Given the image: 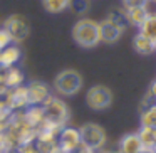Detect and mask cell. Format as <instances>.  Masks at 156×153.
I'll list each match as a JSON object with an SVG mask.
<instances>
[{
  "mask_svg": "<svg viewBox=\"0 0 156 153\" xmlns=\"http://www.w3.org/2000/svg\"><path fill=\"white\" fill-rule=\"evenodd\" d=\"M124 2V9L129 7H143V5L148 4V0H122Z\"/></svg>",
  "mask_w": 156,
  "mask_h": 153,
  "instance_id": "21",
  "label": "cell"
},
{
  "mask_svg": "<svg viewBox=\"0 0 156 153\" xmlns=\"http://www.w3.org/2000/svg\"><path fill=\"white\" fill-rule=\"evenodd\" d=\"M151 151H153V153H156V145H154V148H153V150H151Z\"/></svg>",
  "mask_w": 156,
  "mask_h": 153,
  "instance_id": "24",
  "label": "cell"
},
{
  "mask_svg": "<svg viewBox=\"0 0 156 153\" xmlns=\"http://www.w3.org/2000/svg\"><path fill=\"white\" fill-rule=\"evenodd\" d=\"M133 46H134V51L138 54H143V56H149L153 52H156V42L151 41L149 37H146L144 34L138 32L133 39Z\"/></svg>",
  "mask_w": 156,
  "mask_h": 153,
  "instance_id": "12",
  "label": "cell"
},
{
  "mask_svg": "<svg viewBox=\"0 0 156 153\" xmlns=\"http://www.w3.org/2000/svg\"><path fill=\"white\" fill-rule=\"evenodd\" d=\"M69 9H72L76 14L82 15L84 12H87V9H89V0H72Z\"/></svg>",
  "mask_w": 156,
  "mask_h": 153,
  "instance_id": "19",
  "label": "cell"
},
{
  "mask_svg": "<svg viewBox=\"0 0 156 153\" xmlns=\"http://www.w3.org/2000/svg\"><path fill=\"white\" fill-rule=\"evenodd\" d=\"M72 0H42V7L49 14H61L71 7Z\"/></svg>",
  "mask_w": 156,
  "mask_h": 153,
  "instance_id": "16",
  "label": "cell"
},
{
  "mask_svg": "<svg viewBox=\"0 0 156 153\" xmlns=\"http://www.w3.org/2000/svg\"><path fill=\"white\" fill-rule=\"evenodd\" d=\"M22 57V52L20 49L17 47L15 44H10L4 49V51H0V67L2 69H10L20 61Z\"/></svg>",
  "mask_w": 156,
  "mask_h": 153,
  "instance_id": "11",
  "label": "cell"
},
{
  "mask_svg": "<svg viewBox=\"0 0 156 153\" xmlns=\"http://www.w3.org/2000/svg\"><path fill=\"white\" fill-rule=\"evenodd\" d=\"M57 145L61 153H77L82 148L81 133L76 128H61L57 135Z\"/></svg>",
  "mask_w": 156,
  "mask_h": 153,
  "instance_id": "7",
  "label": "cell"
},
{
  "mask_svg": "<svg viewBox=\"0 0 156 153\" xmlns=\"http://www.w3.org/2000/svg\"><path fill=\"white\" fill-rule=\"evenodd\" d=\"M27 98H29V104H44L49 98H51V93H49V88L44 84V82L39 81H32L30 84L27 86Z\"/></svg>",
  "mask_w": 156,
  "mask_h": 153,
  "instance_id": "9",
  "label": "cell"
},
{
  "mask_svg": "<svg viewBox=\"0 0 156 153\" xmlns=\"http://www.w3.org/2000/svg\"><path fill=\"white\" fill-rule=\"evenodd\" d=\"M143 151H144V148H143V143L139 140L138 133L124 135L118 145V153H143Z\"/></svg>",
  "mask_w": 156,
  "mask_h": 153,
  "instance_id": "10",
  "label": "cell"
},
{
  "mask_svg": "<svg viewBox=\"0 0 156 153\" xmlns=\"http://www.w3.org/2000/svg\"><path fill=\"white\" fill-rule=\"evenodd\" d=\"M86 103L94 111H104L112 104V91L108 86L96 84L86 93Z\"/></svg>",
  "mask_w": 156,
  "mask_h": 153,
  "instance_id": "5",
  "label": "cell"
},
{
  "mask_svg": "<svg viewBox=\"0 0 156 153\" xmlns=\"http://www.w3.org/2000/svg\"><path fill=\"white\" fill-rule=\"evenodd\" d=\"M126 25H121L118 22L106 19V20L99 22V35H101V42L106 44H114L116 41H119V37L122 35Z\"/></svg>",
  "mask_w": 156,
  "mask_h": 153,
  "instance_id": "8",
  "label": "cell"
},
{
  "mask_svg": "<svg viewBox=\"0 0 156 153\" xmlns=\"http://www.w3.org/2000/svg\"><path fill=\"white\" fill-rule=\"evenodd\" d=\"M14 44V42L10 41V37H9V34L4 31V29H0V51H4L7 46Z\"/></svg>",
  "mask_w": 156,
  "mask_h": 153,
  "instance_id": "20",
  "label": "cell"
},
{
  "mask_svg": "<svg viewBox=\"0 0 156 153\" xmlns=\"http://www.w3.org/2000/svg\"><path fill=\"white\" fill-rule=\"evenodd\" d=\"M139 32L156 42V12H148L146 19L139 25Z\"/></svg>",
  "mask_w": 156,
  "mask_h": 153,
  "instance_id": "14",
  "label": "cell"
},
{
  "mask_svg": "<svg viewBox=\"0 0 156 153\" xmlns=\"http://www.w3.org/2000/svg\"><path fill=\"white\" fill-rule=\"evenodd\" d=\"M4 29L9 34L12 42H22L29 37L30 34V27H29V22L25 20V17L22 15H10L7 20L4 22Z\"/></svg>",
  "mask_w": 156,
  "mask_h": 153,
  "instance_id": "6",
  "label": "cell"
},
{
  "mask_svg": "<svg viewBox=\"0 0 156 153\" xmlns=\"http://www.w3.org/2000/svg\"><path fill=\"white\" fill-rule=\"evenodd\" d=\"M42 115H44V119L52 128H64V125L69 119V109L62 99L51 96L42 104Z\"/></svg>",
  "mask_w": 156,
  "mask_h": 153,
  "instance_id": "2",
  "label": "cell"
},
{
  "mask_svg": "<svg viewBox=\"0 0 156 153\" xmlns=\"http://www.w3.org/2000/svg\"><path fill=\"white\" fill-rule=\"evenodd\" d=\"M141 126L143 128L156 129V103H153V104H149V106H143Z\"/></svg>",
  "mask_w": 156,
  "mask_h": 153,
  "instance_id": "15",
  "label": "cell"
},
{
  "mask_svg": "<svg viewBox=\"0 0 156 153\" xmlns=\"http://www.w3.org/2000/svg\"><path fill=\"white\" fill-rule=\"evenodd\" d=\"M146 15H148V9H146V5H143V7H129V9H124V17H126V22L131 25H136V27H139V25L143 24V20L146 19Z\"/></svg>",
  "mask_w": 156,
  "mask_h": 153,
  "instance_id": "13",
  "label": "cell"
},
{
  "mask_svg": "<svg viewBox=\"0 0 156 153\" xmlns=\"http://www.w3.org/2000/svg\"><path fill=\"white\" fill-rule=\"evenodd\" d=\"M22 79H24V76H22V72L19 71V69H15V67L7 69V78H5V82H7V84L17 88V86L22 82Z\"/></svg>",
  "mask_w": 156,
  "mask_h": 153,
  "instance_id": "18",
  "label": "cell"
},
{
  "mask_svg": "<svg viewBox=\"0 0 156 153\" xmlns=\"http://www.w3.org/2000/svg\"><path fill=\"white\" fill-rule=\"evenodd\" d=\"M148 4H156V0H148Z\"/></svg>",
  "mask_w": 156,
  "mask_h": 153,
  "instance_id": "23",
  "label": "cell"
},
{
  "mask_svg": "<svg viewBox=\"0 0 156 153\" xmlns=\"http://www.w3.org/2000/svg\"><path fill=\"white\" fill-rule=\"evenodd\" d=\"M82 88V76L76 69H64L54 79V89L61 96H74Z\"/></svg>",
  "mask_w": 156,
  "mask_h": 153,
  "instance_id": "3",
  "label": "cell"
},
{
  "mask_svg": "<svg viewBox=\"0 0 156 153\" xmlns=\"http://www.w3.org/2000/svg\"><path fill=\"white\" fill-rule=\"evenodd\" d=\"M138 136H139V140H141V143H143L144 151H151V150L154 148V145H156V133H154V129L143 128V126H141Z\"/></svg>",
  "mask_w": 156,
  "mask_h": 153,
  "instance_id": "17",
  "label": "cell"
},
{
  "mask_svg": "<svg viewBox=\"0 0 156 153\" xmlns=\"http://www.w3.org/2000/svg\"><path fill=\"white\" fill-rule=\"evenodd\" d=\"M143 153H153V151H143Z\"/></svg>",
  "mask_w": 156,
  "mask_h": 153,
  "instance_id": "25",
  "label": "cell"
},
{
  "mask_svg": "<svg viewBox=\"0 0 156 153\" xmlns=\"http://www.w3.org/2000/svg\"><path fill=\"white\" fill-rule=\"evenodd\" d=\"M148 96L153 99V101L156 103V81H153V84H151V88H149V93H148Z\"/></svg>",
  "mask_w": 156,
  "mask_h": 153,
  "instance_id": "22",
  "label": "cell"
},
{
  "mask_svg": "<svg viewBox=\"0 0 156 153\" xmlns=\"http://www.w3.org/2000/svg\"><path fill=\"white\" fill-rule=\"evenodd\" d=\"M81 133V141L84 148H89L92 151H98L104 146L106 143V133L102 126L96 125V123H86L84 126L79 128Z\"/></svg>",
  "mask_w": 156,
  "mask_h": 153,
  "instance_id": "4",
  "label": "cell"
},
{
  "mask_svg": "<svg viewBox=\"0 0 156 153\" xmlns=\"http://www.w3.org/2000/svg\"><path fill=\"white\" fill-rule=\"evenodd\" d=\"M72 39L77 46L84 49H91L101 42L99 35V22L92 19H81L72 27Z\"/></svg>",
  "mask_w": 156,
  "mask_h": 153,
  "instance_id": "1",
  "label": "cell"
}]
</instances>
